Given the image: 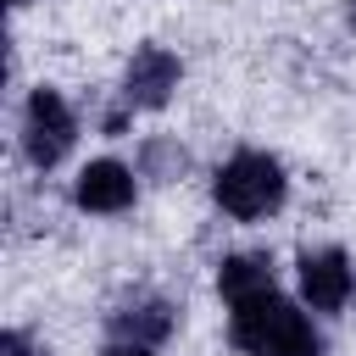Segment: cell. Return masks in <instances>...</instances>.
I'll return each mask as SVG.
<instances>
[{
  "label": "cell",
  "mask_w": 356,
  "mask_h": 356,
  "mask_svg": "<svg viewBox=\"0 0 356 356\" xmlns=\"http://www.w3.org/2000/svg\"><path fill=\"white\" fill-rule=\"evenodd\" d=\"M234 345L245 356H317V328L278 295H256V300H239L234 306Z\"/></svg>",
  "instance_id": "obj_1"
},
{
  "label": "cell",
  "mask_w": 356,
  "mask_h": 356,
  "mask_svg": "<svg viewBox=\"0 0 356 356\" xmlns=\"http://www.w3.org/2000/svg\"><path fill=\"white\" fill-rule=\"evenodd\" d=\"M211 189H217V206L228 217L256 222V217H267L284 200V167L273 156H261V150H239L234 161L217 167V184Z\"/></svg>",
  "instance_id": "obj_2"
},
{
  "label": "cell",
  "mask_w": 356,
  "mask_h": 356,
  "mask_svg": "<svg viewBox=\"0 0 356 356\" xmlns=\"http://www.w3.org/2000/svg\"><path fill=\"white\" fill-rule=\"evenodd\" d=\"M72 145V111L56 89H33L28 111H22V150L33 167H56Z\"/></svg>",
  "instance_id": "obj_3"
},
{
  "label": "cell",
  "mask_w": 356,
  "mask_h": 356,
  "mask_svg": "<svg viewBox=\"0 0 356 356\" xmlns=\"http://www.w3.org/2000/svg\"><path fill=\"white\" fill-rule=\"evenodd\" d=\"M172 89H178V56L161 50V44L134 50V61H128V72H122V95H128V106L156 111V106H167Z\"/></svg>",
  "instance_id": "obj_4"
},
{
  "label": "cell",
  "mask_w": 356,
  "mask_h": 356,
  "mask_svg": "<svg viewBox=\"0 0 356 356\" xmlns=\"http://www.w3.org/2000/svg\"><path fill=\"white\" fill-rule=\"evenodd\" d=\"M300 295L317 312H339L350 295V261L345 250H306L300 256Z\"/></svg>",
  "instance_id": "obj_5"
},
{
  "label": "cell",
  "mask_w": 356,
  "mask_h": 356,
  "mask_svg": "<svg viewBox=\"0 0 356 356\" xmlns=\"http://www.w3.org/2000/svg\"><path fill=\"white\" fill-rule=\"evenodd\" d=\"M72 200L83 211H122L134 200V172L122 161H89L72 184Z\"/></svg>",
  "instance_id": "obj_6"
},
{
  "label": "cell",
  "mask_w": 356,
  "mask_h": 356,
  "mask_svg": "<svg viewBox=\"0 0 356 356\" xmlns=\"http://www.w3.org/2000/svg\"><path fill=\"white\" fill-rule=\"evenodd\" d=\"M111 328H117V339H128V345H156V339H167V328H172V306L156 300V295H139V300H128L122 312H111Z\"/></svg>",
  "instance_id": "obj_7"
},
{
  "label": "cell",
  "mask_w": 356,
  "mask_h": 356,
  "mask_svg": "<svg viewBox=\"0 0 356 356\" xmlns=\"http://www.w3.org/2000/svg\"><path fill=\"white\" fill-rule=\"evenodd\" d=\"M217 289L228 295V306L256 300V295L273 289V261H267V256H228V261L217 267Z\"/></svg>",
  "instance_id": "obj_8"
},
{
  "label": "cell",
  "mask_w": 356,
  "mask_h": 356,
  "mask_svg": "<svg viewBox=\"0 0 356 356\" xmlns=\"http://www.w3.org/2000/svg\"><path fill=\"white\" fill-rule=\"evenodd\" d=\"M0 356H39V350H28L22 334H6V339H0Z\"/></svg>",
  "instance_id": "obj_9"
},
{
  "label": "cell",
  "mask_w": 356,
  "mask_h": 356,
  "mask_svg": "<svg viewBox=\"0 0 356 356\" xmlns=\"http://www.w3.org/2000/svg\"><path fill=\"white\" fill-rule=\"evenodd\" d=\"M106 356H150V345H128V339H117V345H106Z\"/></svg>",
  "instance_id": "obj_10"
},
{
  "label": "cell",
  "mask_w": 356,
  "mask_h": 356,
  "mask_svg": "<svg viewBox=\"0 0 356 356\" xmlns=\"http://www.w3.org/2000/svg\"><path fill=\"white\" fill-rule=\"evenodd\" d=\"M350 22H356V0H350Z\"/></svg>",
  "instance_id": "obj_11"
},
{
  "label": "cell",
  "mask_w": 356,
  "mask_h": 356,
  "mask_svg": "<svg viewBox=\"0 0 356 356\" xmlns=\"http://www.w3.org/2000/svg\"><path fill=\"white\" fill-rule=\"evenodd\" d=\"M11 6H22V0H11Z\"/></svg>",
  "instance_id": "obj_12"
}]
</instances>
